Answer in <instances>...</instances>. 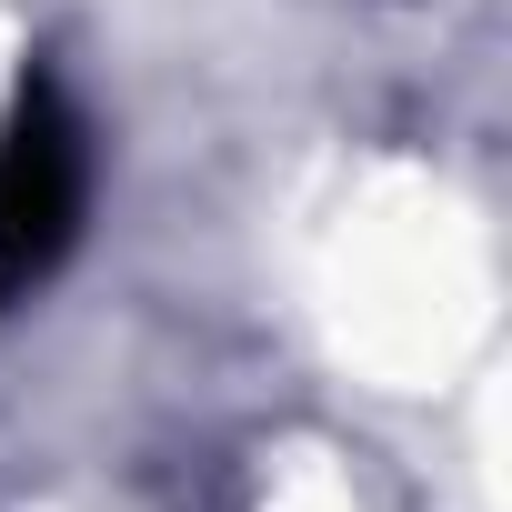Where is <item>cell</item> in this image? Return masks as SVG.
Wrapping results in <instances>:
<instances>
[{"label": "cell", "instance_id": "obj_1", "mask_svg": "<svg viewBox=\"0 0 512 512\" xmlns=\"http://www.w3.org/2000/svg\"><path fill=\"white\" fill-rule=\"evenodd\" d=\"M81 211H91V121L51 71H31L0 121V302L41 292L71 262Z\"/></svg>", "mask_w": 512, "mask_h": 512}]
</instances>
